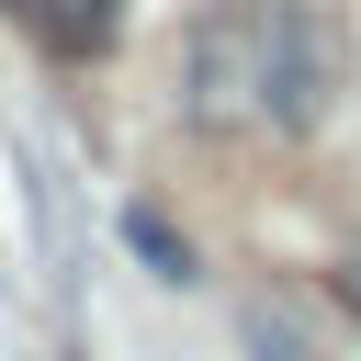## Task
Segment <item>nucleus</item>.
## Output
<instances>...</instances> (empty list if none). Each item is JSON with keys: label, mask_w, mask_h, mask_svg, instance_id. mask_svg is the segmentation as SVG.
I'll return each mask as SVG.
<instances>
[{"label": "nucleus", "mask_w": 361, "mask_h": 361, "mask_svg": "<svg viewBox=\"0 0 361 361\" xmlns=\"http://www.w3.org/2000/svg\"><path fill=\"white\" fill-rule=\"evenodd\" d=\"M350 45L305 0H214L180 34V113L203 135H305L327 124Z\"/></svg>", "instance_id": "f257e3e1"}, {"label": "nucleus", "mask_w": 361, "mask_h": 361, "mask_svg": "<svg viewBox=\"0 0 361 361\" xmlns=\"http://www.w3.org/2000/svg\"><path fill=\"white\" fill-rule=\"evenodd\" d=\"M23 23H34L56 56H113V34H124V0H23Z\"/></svg>", "instance_id": "f03ea898"}]
</instances>
